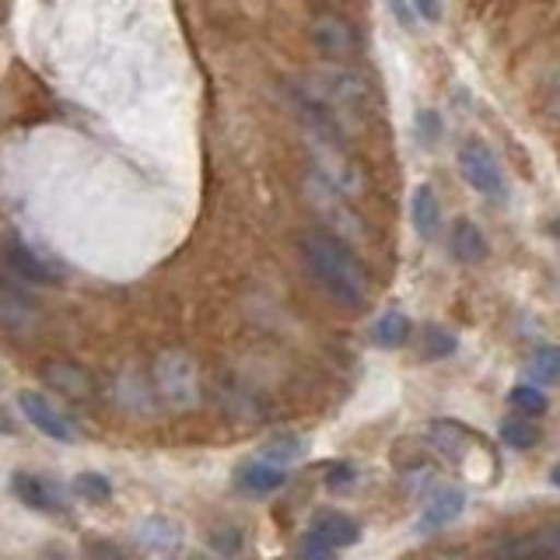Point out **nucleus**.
Instances as JSON below:
<instances>
[{
  "label": "nucleus",
  "instance_id": "9",
  "mask_svg": "<svg viewBox=\"0 0 560 560\" xmlns=\"http://www.w3.org/2000/svg\"><path fill=\"white\" fill-rule=\"evenodd\" d=\"M466 508V494L459 487H438L434 494L424 501V508H420V518H417V533H442L448 529V525L463 515Z\"/></svg>",
  "mask_w": 560,
  "mask_h": 560
},
{
  "label": "nucleus",
  "instance_id": "5",
  "mask_svg": "<svg viewBox=\"0 0 560 560\" xmlns=\"http://www.w3.org/2000/svg\"><path fill=\"white\" fill-rule=\"evenodd\" d=\"M154 389L162 393L168 407H192L200 396V378L197 364L183 350H168L154 364Z\"/></svg>",
  "mask_w": 560,
  "mask_h": 560
},
{
  "label": "nucleus",
  "instance_id": "16",
  "mask_svg": "<svg viewBox=\"0 0 560 560\" xmlns=\"http://www.w3.org/2000/svg\"><path fill=\"white\" fill-rule=\"evenodd\" d=\"M137 539L154 553H175V550H179V542H183V533H179V525H175V522L154 515V518L137 525Z\"/></svg>",
  "mask_w": 560,
  "mask_h": 560
},
{
  "label": "nucleus",
  "instance_id": "17",
  "mask_svg": "<svg viewBox=\"0 0 560 560\" xmlns=\"http://www.w3.org/2000/svg\"><path fill=\"white\" fill-rule=\"evenodd\" d=\"M410 337H413V323L396 308L378 315V323L372 326V343L382 347V350H396L402 343H410Z\"/></svg>",
  "mask_w": 560,
  "mask_h": 560
},
{
  "label": "nucleus",
  "instance_id": "10",
  "mask_svg": "<svg viewBox=\"0 0 560 560\" xmlns=\"http://www.w3.org/2000/svg\"><path fill=\"white\" fill-rule=\"evenodd\" d=\"M312 39L319 46L323 57L329 60H350L358 52V35L350 28L343 18L337 14H319L312 22Z\"/></svg>",
  "mask_w": 560,
  "mask_h": 560
},
{
  "label": "nucleus",
  "instance_id": "7",
  "mask_svg": "<svg viewBox=\"0 0 560 560\" xmlns=\"http://www.w3.org/2000/svg\"><path fill=\"white\" fill-rule=\"evenodd\" d=\"M459 172L463 179L480 192L487 200H504L508 197V183H504V168L487 144L480 140H466L459 148Z\"/></svg>",
  "mask_w": 560,
  "mask_h": 560
},
{
  "label": "nucleus",
  "instance_id": "20",
  "mask_svg": "<svg viewBox=\"0 0 560 560\" xmlns=\"http://www.w3.org/2000/svg\"><path fill=\"white\" fill-rule=\"evenodd\" d=\"M46 378L57 385L63 396H70V399H88V396H92V382H88V375L81 372V368L67 364V361L46 368Z\"/></svg>",
  "mask_w": 560,
  "mask_h": 560
},
{
  "label": "nucleus",
  "instance_id": "27",
  "mask_svg": "<svg viewBox=\"0 0 560 560\" xmlns=\"http://www.w3.org/2000/svg\"><path fill=\"white\" fill-rule=\"evenodd\" d=\"M350 483H354V466H350V463H332L329 477H326V487L337 490V487H350Z\"/></svg>",
  "mask_w": 560,
  "mask_h": 560
},
{
  "label": "nucleus",
  "instance_id": "6",
  "mask_svg": "<svg viewBox=\"0 0 560 560\" xmlns=\"http://www.w3.org/2000/svg\"><path fill=\"white\" fill-rule=\"evenodd\" d=\"M431 438L434 445L442 448L445 455H452L455 466H459L466 472V480H480L477 477V466H472V459H487V463H498L494 459V448H490L480 434H472L469 428H463L459 420H434L431 428Z\"/></svg>",
  "mask_w": 560,
  "mask_h": 560
},
{
  "label": "nucleus",
  "instance_id": "13",
  "mask_svg": "<svg viewBox=\"0 0 560 560\" xmlns=\"http://www.w3.org/2000/svg\"><path fill=\"white\" fill-rule=\"evenodd\" d=\"M448 242H452V256L459 259V262H483L487 253H490L487 235L469 218H459V221L452 224Z\"/></svg>",
  "mask_w": 560,
  "mask_h": 560
},
{
  "label": "nucleus",
  "instance_id": "22",
  "mask_svg": "<svg viewBox=\"0 0 560 560\" xmlns=\"http://www.w3.org/2000/svg\"><path fill=\"white\" fill-rule=\"evenodd\" d=\"M508 399H512V407L522 413V417H542L550 410V396L539 389V385H533V382H518L512 393H508Z\"/></svg>",
  "mask_w": 560,
  "mask_h": 560
},
{
  "label": "nucleus",
  "instance_id": "21",
  "mask_svg": "<svg viewBox=\"0 0 560 560\" xmlns=\"http://www.w3.org/2000/svg\"><path fill=\"white\" fill-rule=\"evenodd\" d=\"M539 428L533 424V417H508L504 424H501V442L508 445V448H515V452H529V448H536L539 445Z\"/></svg>",
  "mask_w": 560,
  "mask_h": 560
},
{
  "label": "nucleus",
  "instance_id": "26",
  "mask_svg": "<svg viewBox=\"0 0 560 560\" xmlns=\"http://www.w3.org/2000/svg\"><path fill=\"white\" fill-rule=\"evenodd\" d=\"M420 343H424V354L428 358H448L455 350V337L445 329V326H428L424 337H420Z\"/></svg>",
  "mask_w": 560,
  "mask_h": 560
},
{
  "label": "nucleus",
  "instance_id": "8",
  "mask_svg": "<svg viewBox=\"0 0 560 560\" xmlns=\"http://www.w3.org/2000/svg\"><path fill=\"white\" fill-rule=\"evenodd\" d=\"M18 407H22V413H25V420L28 424L39 431V434H46V438H52V442H78V428H74V420H70L63 410H57V402H52L49 396H43V393H22L18 396Z\"/></svg>",
  "mask_w": 560,
  "mask_h": 560
},
{
  "label": "nucleus",
  "instance_id": "1",
  "mask_svg": "<svg viewBox=\"0 0 560 560\" xmlns=\"http://www.w3.org/2000/svg\"><path fill=\"white\" fill-rule=\"evenodd\" d=\"M298 253L308 277L315 280L332 305L347 312H361L368 305V273L358 262L354 249L332 232H305L298 238Z\"/></svg>",
  "mask_w": 560,
  "mask_h": 560
},
{
  "label": "nucleus",
  "instance_id": "15",
  "mask_svg": "<svg viewBox=\"0 0 560 560\" xmlns=\"http://www.w3.org/2000/svg\"><path fill=\"white\" fill-rule=\"evenodd\" d=\"M8 262L18 273V280H28V284H57V273H52L49 262L39 259V253H32L25 242H11L8 245Z\"/></svg>",
  "mask_w": 560,
  "mask_h": 560
},
{
  "label": "nucleus",
  "instance_id": "4",
  "mask_svg": "<svg viewBox=\"0 0 560 560\" xmlns=\"http://www.w3.org/2000/svg\"><path fill=\"white\" fill-rule=\"evenodd\" d=\"M358 536H361V525L354 518H350L347 512H337V508H326V512H319L308 522L302 542H298V553L302 557H329L337 550L354 547Z\"/></svg>",
  "mask_w": 560,
  "mask_h": 560
},
{
  "label": "nucleus",
  "instance_id": "23",
  "mask_svg": "<svg viewBox=\"0 0 560 560\" xmlns=\"http://www.w3.org/2000/svg\"><path fill=\"white\" fill-rule=\"evenodd\" d=\"M302 452H305V438L302 434H277V438H270L267 445H262V459L284 466V463L298 459Z\"/></svg>",
  "mask_w": 560,
  "mask_h": 560
},
{
  "label": "nucleus",
  "instance_id": "28",
  "mask_svg": "<svg viewBox=\"0 0 560 560\" xmlns=\"http://www.w3.org/2000/svg\"><path fill=\"white\" fill-rule=\"evenodd\" d=\"M410 4L424 22H438L442 18V0H410Z\"/></svg>",
  "mask_w": 560,
  "mask_h": 560
},
{
  "label": "nucleus",
  "instance_id": "14",
  "mask_svg": "<svg viewBox=\"0 0 560 560\" xmlns=\"http://www.w3.org/2000/svg\"><path fill=\"white\" fill-rule=\"evenodd\" d=\"M410 221H413V232L420 238H434L438 235V224H442V203H438L434 189L428 183H420L413 189V200H410Z\"/></svg>",
  "mask_w": 560,
  "mask_h": 560
},
{
  "label": "nucleus",
  "instance_id": "24",
  "mask_svg": "<svg viewBox=\"0 0 560 560\" xmlns=\"http://www.w3.org/2000/svg\"><path fill=\"white\" fill-rule=\"evenodd\" d=\"M74 490L92 504H102L113 498V483H109V477H102V472H78Z\"/></svg>",
  "mask_w": 560,
  "mask_h": 560
},
{
  "label": "nucleus",
  "instance_id": "25",
  "mask_svg": "<svg viewBox=\"0 0 560 560\" xmlns=\"http://www.w3.org/2000/svg\"><path fill=\"white\" fill-rule=\"evenodd\" d=\"M560 375V350L557 347H536V354H533V378L542 382V385H553Z\"/></svg>",
  "mask_w": 560,
  "mask_h": 560
},
{
  "label": "nucleus",
  "instance_id": "2",
  "mask_svg": "<svg viewBox=\"0 0 560 560\" xmlns=\"http://www.w3.org/2000/svg\"><path fill=\"white\" fill-rule=\"evenodd\" d=\"M298 116H302V130H305V144L315 158V172L323 175L326 183L343 189L347 197H358L361 189V162L354 151L347 148L340 122L332 119L319 102H312L308 95L298 102Z\"/></svg>",
  "mask_w": 560,
  "mask_h": 560
},
{
  "label": "nucleus",
  "instance_id": "18",
  "mask_svg": "<svg viewBox=\"0 0 560 560\" xmlns=\"http://www.w3.org/2000/svg\"><path fill=\"white\" fill-rule=\"evenodd\" d=\"M0 319L18 323V326L35 319V302L14 284V280H8L4 273H0Z\"/></svg>",
  "mask_w": 560,
  "mask_h": 560
},
{
  "label": "nucleus",
  "instance_id": "19",
  "mask_svg": "<svg viewBox=\"0 0 560 560\" xmlns=\"http://www.w3.org/2000/svg\"><path fill=\"white\" fill-rule=\"evenodd\" d=\"M494 553L501 557H557L560 553V539L553 533H536V536H522V539H512V542H501L494 547Z\"/></svg>",
  "mask_w": 560,
  "mask_h": 560
},
{
  "label": "nucleus",
  "instance_id": "3",
  "mask_svg": "<svg viewBox=\"0 0 560 560\" xmlns=\"http://www.w3.org/2000/svg\"><path fill=\"white\" fill-rule=\"evenodd\" d=\"M305 192H308V203L315 207V214H319L326 224H332V235H340L343 242L364 238V218L350 207V197L343 189L326 183L319 172H312L305 179Z\"/></svg>",
  "mask_w": 560,
  "mask_h": 560
},
{
  "label": "nucleus",
  "instance_id": "12",
  "mask_svg": "<svg viewBox=\"0 0 560 560\" xmlns=\"http://www.w3.org/2000/svg\"><path fill=\"white\" fill-rule=\"evenodd\" d=\"M235 483L242 494H249V498H267L273 494V490H280L288 483V472L284 466H277L270 459H259V463H245L235 469Z\"/></svg>",
  "mask_w": 560,
  "mask_h": 560
},
{
  "label": "nucleus",
  "instance_id": "11",
  "mask_svg": "<svg viewBox=\"0 0 560 560\" xmlns=\"http://www.w3.org/2000/svg\"><path fill=\"white\" fill-rule=\"evenodd\" d=\"M11 490L25 508H32V512H46V515L63 512V494L46 477H39V472H14Z\"/></svg>",
  "mask_w": 560,
  "mask_h": 560
}]
</instances>
